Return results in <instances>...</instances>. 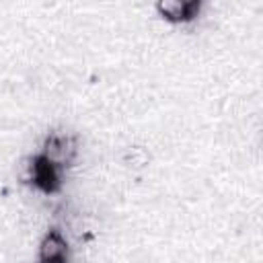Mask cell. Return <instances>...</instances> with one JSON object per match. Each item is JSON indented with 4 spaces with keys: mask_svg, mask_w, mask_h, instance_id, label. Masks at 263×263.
I'll use <instances>...</instances> for the list:
<instances>
[{
    "mask_svg": "<svg viewBox=\"0 0 263 263\" xmlns=\"http://www.w3.org/2000/svg\"><path fill=\"white\" fill-rule=\"evenodd\" d=\"M197 8L195 2H160L158 10L168 21H187L193 16V10Z\"/></svg>",
    "mask_w": 263,
    "mask_h": 263,
    "instance_id": "obj_1",
    "label": "cell"
},
{
    "mask_svg": "<svg viewBox=\"0 0 263 263\" xmlns=\"http://www.w3.org/2000/svg\"><path fill=\"white\" fill-rule=\"evenodd\" d=\"M66 255V242L58 232H51L41 242V261H55L64 259Z\"/></svg>",
    "mask_w": 263,
    "mask_h": 263,
    "instance_id": "obj_2",
    "label": "cell"
}]
</instances>
